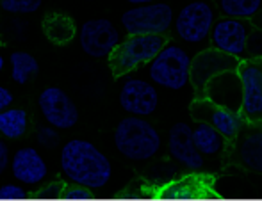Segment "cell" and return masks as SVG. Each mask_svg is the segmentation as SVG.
I'll return each instance as SVG.
<instances>
[{"instance_id":"cell-1","label":"cell","mask_w":262,"mask_h":201,"mask_svg":"<svg viewBox=\"0 0 262 201\" xmlns=\"http://www.w3.org/2000/svg\"><path fill=\"white\" fill-rule=\"evenodd\" d=\"M59 166L70 184L84 185L91 191L105 187L113 177V164L107 155L86 139L64 142L59 153Z\"/></svg>"},{"instance_id":"cell-2","label":"cell","mask_w":262,"mask_h":201,"mask_svg":"<svg viewBox=\"0 0 262 201\" xmlns=\"http://www.w3.org/2000/svg\"><path fill=\"white\" fill-rule=\"evenodd\" d=\"M161 144L159 130L141 116L128 114L114 129V146L120 155L132 162L154 159L161 149Z\"/></svg>"},{"instance_id":"cell-3","label":"cell","mask_w":262,"mask_h":201,"mask_svg":"<svg viewBox=\"0 0 262 201\" xmlns=\"http://www.w3.org/2000/svg\"><path fill=\"white\" fill-rule=\"evenodd\" d=\"M168 41V34H128L107 57L111 71L114 77L128 75L143 64H148Z\"/></svg>"},{"instance_id":"cell-4","label":"cell","mask_w":262,"mask_h":201,"mask_svg":"<svg viewBox=\"0 0 262 201\" xmlns=\"http://www.w3.org/2000/svg\"><path fill=\"white\" fill-rule=\"evenodd\" d=\"M189 54L180 45H173L168 41L148 63V77L157 86L179 91L189 84Z\"/></svg>"},{"instance_id":"cell-5","label":"cell","mask_w":262,"mask_h":201,"mask_svg":"<svg viewBox=\"0 0 262 201\" xmlns=\"http://www.w3.org/2000/svg\"><path fill=\"white\" fill-rule=\"evenodd\" d=\"M173 9L164 2L132 6L121 14V27L127 34H168L173 25Z\"/></svg>"},{"instance_id":"cell-6","label":"cell","mask_w":262,"mask_h":201,"mask_svg":"<svg viewBox=\"0 0 262 201\" xmlns=\"http://www.w3.org/2000/svg\"><path fill=\"white\" fill-rule=\"evenodd\" d=\"M216 18L217 13L212 4H209L207 0H194L184 6L173 18V27L182 41L198 45L209 38Z\"/></svg>"},{"instance_id":"cell-7","label":"cell","mask_w":262,"mask_h":201,"mask_svg":"<svg viewBox=\"0 0 262 201\" xmlns=\"http://www.w3.org/2000/svg\"><path fill=\"white\" fill-rule=\"evenodd\" d=\"M235 71L243 89L239 114L248 125H259L262 123V59H241Z\"/></svg>"},{"instance_id":"cell-8","label":"cell","mask_w":262,"mask_h":201,"mask_svg":"<svg viewBox=\"0 0 262 201\" xmlns=\"http://www.w3.org/2000/svg\"><path fill=\"white\" fill-rule=\"evenodd\" d=\"M237 57L228 56L221 50L209 46V48L198 52L194 57H191L189 64V84L194 91V96L202 98L205 96V87L209 80L216 75L225 71H235L239 66Z\"/></svg>"},{"instance_id":"cell-9","label":"cell","mask_w":262,"mask_h":201,"mask_svg":"<svg viewBox=\"0 0 262 201\" xmlns=\"http://www.w3.org/2000/svg\"><path fill=\"white\" fill-rule=\"evenodd\" d=\"M252 29V20L232 16L216 18L209 34L210 46L237 59H246V38Z\"/></svg>"},{"instance_id":"cell-10","label":"cell","mask_w":262,"mask_h":201,"mask_svg":"<svg viewBox=\"0 0 262 201\" xmlns=\"http://www.w3.org/2000/svg\"><path fill=\"white\" fill-rule=\"evenodd\" d=\"M225 155H228V160L234 166L250 173L262 174V123H246L230 141Z\"/></svg>"},{"instance_id":"cell-11","label":"cell","mask_w":262,"mask_h":201,"mask_svg":"<svg viewBox=\"0 0 262 201\" xmlns=\"http://www.w3.org/2000/svg\"><path fill=\"white\" fill-rule=\"evenodd\" d=\"M121 41V34L107 18H93L80 25L79 45L86 56L93 59H104Z\"/></svg>"},{"instance_id":"cell-12","label":"cell","mask_w":262,"mask_h":201,"mask_svg":"<svg viewBox=\"0 0 262 201\" xmlns=\"http://www.w3.org/2000/svg\"><path fill=\"white\" fill-rule=\"evenodd\" d=\"M38 109L47 125L61 130H70L79 121V109L61 87H47L39 93Z\"/></svg>"},{"instance_id":"cell-13","label":"cell","mask_w":262,"mask_h":201,"mask_svg":"<svg viewBox=\"0 0 262 201\" xmlns=\"http://www.w3.org/2000/svg\"><path fill=\"white\" fill-rule=\"evenodd\" d=\"M189 112L194 121L207 123L212 129H216L217 132L223 134L228 141H232L239 134V130L246 125L239 112L230 111V109L223 107V105L214 104L207 96H194V100L189 105Z\"/></svg>"},{"instance_id":"cell-14","label":"cell","mask_w":262,"mask_h":201,"mask_svg":"<svg viewBox=\"0 0 262 201\" xmlns=\"http://www.w3.org/2000/svg\"><path fill=\"white\" fill-rule=\"evenodd\" d=\"M120 105L130 116H152L159 105V93L152 82L143 79H128L120 89Z\"/></svg>"},{"instance_id":"cell-15","label":"cell","mask_w":262,"mask_h":201,"mask_svg":"<svg viewBox=\"0 0 262 201\" xmlns=\"http://www.w3.org/2000/svg\"><path fill=\"white\" fill-rule=\"evenodd\" d=\"M159 199H214L217 192L214 191V180L207 174L194 171L177 180L161 185L157 189Z\"/></svg>"},{"instance_id":"cell-16","label":"cell","mask_w":262,"mask_h":201,"mask_svg":"<svg viewBox=\"0 0 262 201\" xmlns=\"http://www.w3.org/2000/svg\"><path fill=\"white\" fill-rule=\"evenodd\" d=\"M9 169L18 184L25 187H38L49 177V164L32 146H24L11 155Z\"/></svg>"},{"instance_id":"cell-17","label":"cell","mask_w":262,"mask_h":201,"mask_svg":"<svg viewBox=\"0 0 262 201\" xmlns=\"http://www.w3.org/2000/svg\"><path fill=\"white\" fill-rule=\"evenodd\" d=\"M168 152L173 160L189 171H202L205 167V157L194 148L193 132L187 123H175L169 129Z\"/></svg>"},{"instance_id":"cell-18","label":"cell","mask_w":262,"mask_h":201,"mask_svg":"<svg viewBox=\"0 0 262 201\" xmlns=\"http://www.w3.org/2000/svg\"><path fill=\"white\" fill-rule=\"evenodd\" d=\"M205 96L209 100H212L214 104L239 112L243 89L237 71H225L216 75L214 79H210L207 87H205Z\"/></svg>"},{"instance_id":"cell-19","label":"cell","mask_w":262,"mask_h":201,"mask_svg":"<svg viewBox=\"0 0 262 201\" xmlns=\"http://www.w3.org/2000/svg\"><path fill=\"white\" fill-rule=\"evenodd\" d=\"M191 132H193L194 148L205 159H212V157H220L227 153L230 141L221 132H217L216 129L207 125V123L196 121V125H194V129H191Z\"/></svg>"},{"instance_id":"cell-20","label":"cell","mask_w":262,"mask_h":201,"mask_svg":"<svg viewBox=\"0 0 262 201\" xmlns=\"http://www.w3.org/2000/svg\"><path fill=\"white\" fill-rule=\"evenodd\" d=\"M29 125H31V119L25 109L7 107L0 112V137L16 141L27 134Z\"/></svg>"},{"instance_id":"cell-21","label":"cell","mask_w":262,"mask_h":201,"mask_svg":"<svg viewBox=\"0 0 262 201\" xmlns=\"http://www.w3.org/2000/svg\"><path fill=\"white\" fill-rule=\"evenodd\" d=\"M43 32L49 38V41L54 43V45H66V43H70L75 38L77 25L70 16L55 13L45 18V21H43Z\"/></svg>"},{"instance_id":"cell-22","label":"cell","mask_w":262,"mask_h":201,"mask_svg":"<svg viewBox=\"0 0 262 201\" xmlns=\"http://www.w3.org/2000/svg\"><path fill=\"white\" fill-rule=\"evenodd\" d=\"M9 69L11 79L18 86H24L29 80H32L39 71V63L32 54L16 50L9 56Z\"/></svg>"},{"instance_id":"cell-23","label":"cell","mask_w":262,"mask_h":201,"mask_svg":"<svg viewBox=\"0 0 262 201\" xmlns=\"http://www.w3.org/2000/svg\"><path fill=\"white\" fill-rule=\"evenodd\" d=\"M221 16L252 20L262 9V0H214Z\"/></svg>"},{"instance_id":"cell-24","label":"cell","mask_w":262,"mask_h":201,"mask_svg":"<svg viewBox=\"0 0 262 201\" xmlns=\"http://www.w3.org/2000/svg\"><path fill=\"white\" fill-rule=\"evenodd\" d=\"M43 0H0L2 11L9 14H32L41 7Z\"/></svg>"},{"instance_id":"cell-25","label":"cell","mask_w":262,"mask_h":201,"mask_svg":"<svg viewBox=\"0 0 262 201\" xmlns=\"http://www.w3.org/2000/svg\"><path fill=\"white\" fill-rule=\"evenodd\" d=\"M64 182H49L45 185H38V191L34 192V198L36 199H61L62 191H64Z\"/></svg>"},{"instance_id":"cell-26","label":"cell","mask_w":262,"mask_h":201,"mask_svg":"<svg viewBox=\"0 0 262 201\" xmlns=\"http://www.w3.org/2000/svg\"><path fill=\"white\" fill-rule=\"evenodd\" d=\"M36 141L43 148H55L59 144V141H61V135H59L57 129H54L50 125L39 127L38 132H36Z\"/></svg>"},{"instance_id":"cell-27","label":"cell","mask_w":262,"mask_h":201,"mask_svg":"<svg viewBox=\"0 0 262 201\" xmlns=\"http://www.w3.org/2000/svg\"><path fill=\"white\" fill-rule=\"evenodd\" d=\"M246 57L262 59V31L257 27H253L246 38Z\"/></svg>"},{"instance_id":"cell-28","label":"cell","mask_w":262,"mask_h":201,"mask_svg":"<svg viewBox=\"0 0 262 201\" xmlns=\"http://www.w3.org/2000/svg\"><path fill=\"white\" fill-rule=\"evenodd\" d=\"M29 191L21 184H2L0 185V199L13 201V199H27Z\"/></svg>"},{"instance_id":"cell-29","label":"cell","mask_w":262,"mask_h":201,"mask_svg":"<svg viewBox=\"0 0 262 201\" xmlns=\"http://www.w3.org/2000/svg\"><path fill=\"white\" fill-rule=\"evenodd\" d=\"M93 191L84 185H79V184H72V185H64V191H62V196L61 199H93Z\"/></svg>"},{"instance_id":"cell-30","label":"cell","mask_w":262,"mask_h":201,"mask_svg":"<svg viewBox=\"0 0 262 201\" xmlns=\"http://www.w3.org/2000/svg\"><path fill=\"white\" fill-rule=\"evenodd\" d=\"M9 162H11V152L9 146H7L6 139L0 137V177L9 169Z\"/></svg>"},{"instance_id":"cell-31","label":"cell","mask_w":262,"mask_h":201,"mask_svg":"<svg viewBox=\"0 0 262 201\" xmlns=\"http://www.w3.org/2000/svg\"><path fill=\"white\" fill-rule=\"evenodd\" d=\"M11 105H13V93H11L6 86L0 84V112H2L4 109L11 107Z\"/></svg>"},{"instance_id":"cell-32","label":"cell","mask_w":262,"mask_h":201,"mask_svg":"<svg viewBox=\"0 0 262 201\" xmlns=\"http://www.w3.org/2000/svg\"><path fill=\"white\" fill-rule=\"evenodd\" d=\"M252 25H253V27H257V29H260V31H262V9L255 14V16L252 18Z\"/></svg>"},{"instance_id":"cell-33","label":"cell","mask_w":262,"mask_h":201,"mask_svg":"<svg viewBox=\"0 0 262 201\" xmlns=\"http://www.w3.org/2000/svg\"><path fill=\"white\" fill-rule=\"evenodd\" d=\"M125 2L132 4V6H139V4H150V2H156V0H125Z\"/></svg>"},{"instance_id":"cell-34","label":"cell","mask_w":262,"mask_h":201,"mask_svg":"<svg viewBox=\"0 0 262 201\" xmlns=\"http://www.w3.org/2000/svg\"><path fill=\"white\" fill-rule=\"evenodd\" d=\"M4 68H6V59H4V56H2V52H0V75H2V71H4Z\"/></svg>"}]
</instances>
